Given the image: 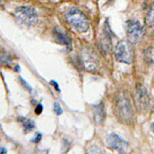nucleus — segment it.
I'll list each match as a JSON object with an SVG mask.
<instances>
[{
    "label": "nucleus",
    "mask_w": 154,
    "mask_h": 154,
    "mask_svg": "<svg viewBox=\"0 0 154 154\" xmlns=\"http://www.w3.org/2000/svg\"><path fill=\"white\" fill-rule=\"evenodd\" d=\"M2 1H3V0H0V3H1V2H2Z\"/></svg>",
    "instance_id": "23"
},
{
    "label": "nucleus",
    "mask_w": 154,
    "mask_h": 154,
    "mask_svg": "<svg viewBox=\"0 0 154 154\" xmlns=\"http://www.w3.org/2000/svg\"><path fill=\"white\" fill-rule=\"evenodd\" d=\"M65 19L79 33H85L89 29V22L85 15L76 7H71L67 10L65 12Z\"/></svg>",
    "instance_id": "2"
},
{
    "label": "nucleus",
    "mask_w": 154,
    "mask_h": 154,
    "mask_svg": "<svg viewBox=\"0 0 154 154\" xmlns=\"http://www.w3.org/2000/svg\"><path fill=\"white\" fill-rule=\"evenodd\" d=\"M93 116H94V122H96L97 124H102L104 122L106 115H105V110H104V105L102 102L94 106Z\"/></svg>",
    "instance_id": "10"
},
{
    "label": "nucleus",
    "mask_w": 154,
    "mask_h": 154,
    "mask_svg": "<svg viewBox=\"0 0 154 154\" xmlns=\"http://www.w3.org/2000/svg\"><path fill=\"white\" fill-rule=\"evenodd\" d=\"M115 113L120 122L124 124H131L132 122L134 111L130 98L125 94H121L116 98Z\"/></svg>",
    "instance_id": "1"
},
{
    "label": "nucleus",
    "mask_w": 154,
    "mask_h": 154,
    "mask_svg": "<svg viewBox=\"0 0 154 154\" xmlns=\"http://www.w3.org/2000/svg\"><path fill=\"white\" fill-rule=\"evenodd\" d=\"M145 23L149 26H154V4L146 14Z\"/></svg>",
    "instance_id": "12"
},
{
    "label": "nucleus",
    "mask_w": 154,
    "mask_h": 154,
    "mask_svg": "<svg viewBox=\"0 0 154 154\" xmlns=\"http://www.w3.org/2000/svg\"><path fill=\"white\" fill-rule=\"evenodd\" d=\"M19 70H20V66H19V65H17V66H16V67H15V71H19Z\"/></svg>",
    "instance_id": "21"
},
{
    "label": "nucleus",
    "mask_w": 154,
    "mask_h": 154,
    "mask_svg": "<svg viewBox=\"0 0 154 154\" xmlns=\"http://www.w3.org/2000/svg\"><path fill=\"white\" fill-rule=\"evenodd\" d=\"M41 139H42V135L40 134V133H37L35 135V137L33 139V142L35 143H39L41 141Z\"/></svg>",
    "instance_id": "17"
},
{
    "label": "nucleus",
    "mask_w": 154,
    "mask_h": 154,
    "mask_svg": "<svg viewBox=\"0 0 154 154\" xmlns=\"http://www.w3.org/2000/svg\"><path fill=\"white\" fill-rule=\"evenodd\" d=\"M127 35L131 43H137L144 35V28L137 20H130L127 23Z\"/></svg>",
    "instance_id": "6"
},
{
    "label": "nucleus",
    "mask_w": 154,
    "mask_h": 154,
    "mask_svg": "<svg viewBox=\"0 0 154 154\" xmlns=\"http://www.w3.org/2000/svg\"><path fill=\"white\" fill-rule=\"evenodd\" d=\"M107 141L108 147L112 150L118 151L120 152H125L128 149V143L116 133L109 134L107 136Z\"/></svg>",
    "instance_id": "8"
},
{
    "label": "nucleus",
    "mask_w": 154,
    "mask_h": 154,
    "mask_svg": "<svg viewBox=\"0 0 154 154\" xmlns=\"http://www.w3.org/2000/svg\"><path fill=\"white\" fill-rule=\"evenodd\" d=\"M19 121L22 123L24 127V130H25V132L27 133V132H30L34 130V128L35 127V122L30 120V119L25 118V117H20L19 118Z\"/></svg>",
    "instance_id": "11"
},
{
    "label": "nucleus",
    "mask_w": 154,
    "mask_h": 154,
    "mask_svg": "<svg viewBox=\"0 0 154 154\" xmlns=\"http://www.w3.org/2000/svg\"><path fill=\"white\" fill-rule=\"evenodd\" d=\"M12 61V56L4 50H0V64H9Z\"/></svg>",
    "instance_id": "13"
},
{
    "label": "nucleus",
    "mask_w": 154,
    "mask_h": 154,
    "mask_svg": "<svg viewBox=\"0 0 154 154\" xmlns=\"http://www.w3.org/2000/svg\"><path fill=\"white\" fill-rule=\"evenodd\" d=\"M134 100L137 110L140 112L146 110V108L149 106V96L147 91L141 85H137L136 88Z\"/></svg>",
    "instance_id": "7"
},
{
    "label": "nucleus",
    "mask_w": 154,
    "mask_h": 154,
    "mask_svg": "<svg viewBox=\"0 0 154 154\" xmlns=\"http://www.w3.org/2000/svg\"><path fill=\"white\" fill-rule=\"evenodd\" d=\"M7 152H6V150L5 149H4V148H1L0 149V153H6Z\"/></svg>",
    "instance_id": "20"
},
{
    "label": "nucleus",
    "mask_w": 154,
    "mask_h": 154,
    "mask_svg": "<svg viewBox=\"0 0 154 154\" xmlns=\"http://www.w3.org/2000/svg\"><path fill=\"white\" fill-rule=\"evenodd\" d=\"M146 58L149 60L151 63H154V48H151L150 49L147 50L146 52Z\"/></svg>",
    "instance_id": "14"
},
{
    "label": "nucleus",
    "mask_w": 154,
    "mask_h": 154,
    "mask_svg": "<svg viewBox=\"0 0 154 154\" xmlns=\"http://www.w3.org/2000/svg\"><path fill=\"white\" fill-rule=\"evenodd\" d=\"M54 110H55V112H56L57 115H61L63 113V109H62V107H61V106H60V104L58 102H56L55 103V105H54Z\"/></svg>",
    "instance_id": "15"
},
{
    "label": "nucleus",
    "mask_w": 154,
    "mask_h": 154,
    "mask_svg": "<svg viewBox=\"0 0 154 154\" xmlns=\"http://www.w3.org/2000/svg\"><path fill=\"white\" fill-rule=\"evenodd\" d=\"M50 83L54 84V86H55V87H56V89H57V90H58V91H60V90H59V88H58V84L57 83V82H55V81H53V80H52V81H51V82H50Z\"/></svg>",
    "instance_id": "19"
},
{
    "label": "nucleus",
    "mask_w": 154,
    "mask_h": 154,
    "mask_svg": "<svg viewBox=\"0 0 154 154\" xmlns=\"http://www.w3.org/2000/svg\"><path fill=\"white\" fill-rule=\"evenodd\" d=\"M20 79L21 82H22V83H23L24 85H25V86H26V88H27V89H28L29 91H32V87H31V86H30V85H29L28 84L26 83V81L24 80V79H22V78H21V77H20Z\"/></svg>",
    "instance_id": "18"
},
{
    "label": "nucleus",
    "mask_w": 154,
    "mask_h": 154,
    "mask_svg": "<svg viewBox=\"0 0 154 154\" xmlns=\"http://www.w3.org/2000/svg\"><path fill=\"white\" fill-rule=\"evenodd\" d=\"M81 63L85 69L89 72H96L99 69V61L92 49L85 48L80 56Z\"/></svg>",
    "instance_id": "5"
},
{
    "label": "nucleus",
    "mask_w": 154,
    "mask_h": 154,
    "mask_svg": "<svg viewBox=\"0 0 154 154\" xmlns=\"http://www.w3.org/2000/svg\"><path fill=\"white\" fill-rule=\"evenodd\" d=\"M152 130L154 131V122L152 123Z\"/></svg>",
    "instance_id": "22"
},
{
    "label": "nucleus",
    "mask_w": 154,
    "mask_h": 154,
    "mask_svg": "<svg viewBox=\"0 0 154 154\" xmlns=\"http://www.w3.org/2000/svg\"><path fill=\"white\" fill-rule=\"evenodd\" d=\"M115 56L118 62L131 64L133 60V48L130 41H121L115 48Z\"/></svg>",
    "instance_id": "3"
},
{
    "label": "nucleus",
    "mask_w": 154,
    "mask_h": 154,
    "mask_svg": "<svg viewBox=\"0 0 154 154\" xmlns=\"http://www.w3.org/2000/svg\"><path fill=\"white\" fill-rule=\"evenodd\" d=\"M14 16L18 21L27 26L35 25L37 21V12L31 6L19 7L14 12Z\"/></svg>",
    "instance_id": "4"
},
{
    "label": "nucleus",
    "mask_w": 154,
    "mask_h": 154,
    "mask_svg": "<svg viewBox=\"0 0 154 154\" xmlns=\"http://www.w3.org/2000/svg\"><path fill=\"white\" fill-rule=\"evenodd\" d=\"M53 35H54V39L55 41L59 43L61 45H63L68 48H71V43L70 38L68 35L63 33L60 28H55L54 32H53Z\"/></svg>",
    "instance_id": "9"
},
{
    "label": "nucleus",
    "mask_w": 154,
    "mask_h": 154,
    "mask_svg": "<svg viewBox=\"0 0 154 154\" xmlns=\"http://www.w3.org/2000/svg\"><path fill=\"white\" fill-rule=\"evenodd\" d=\"M42 110H43V106L42 104H38L37 107H35V113L37 115H40V114H42Z\"/></svg>",
    "instance_id": "16"
}]
</instances>
